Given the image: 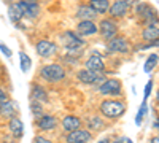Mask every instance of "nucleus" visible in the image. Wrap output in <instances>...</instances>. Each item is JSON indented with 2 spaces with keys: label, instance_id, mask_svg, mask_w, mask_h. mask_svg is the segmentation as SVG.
<instances>
[{
  "label": "nucleus",
  "instance_id": "1",
  "mask_svg": "<svg viewBox=\"0 0 159 143\" xmlns=\"http://www.w3.org/2000/svg\"><path fill=\"white\" fill-rule=\"evenodd\" d=\"M61 42L65 46V49H67V54H70V56L72 54H78V51H81L84 48V45H86L84 40H81L75 32H70V30L64 32L61 35Z\"/></svg>",
  "mask_w": 159,
  "mask_h": 143
},
{
  "label": "nucleus",
  "instance_id": "2",
  "mask_svg": "<svg viewBox=\"0 0 159 143\" xmlns=\"http://www.w3.org/2000/svg\"><path fill=\"white\" fill-rule=\"evenodd\" d=\"M40 76H42L45 81L57 83V81H62L65 78V70H64L62 65H59V64H49V65H45V67L40 69Z\"/></svg>",
  "mask_w": 159,
  "mask_h": 143
},
{
  "label": "nucleus",
  "instance_id": "3",
  "mask_svg": "<svg viewBox=\"0 0 159 143\" xmlns=\"http://www.w3.org/2000/svg\"><path fill=\"white\" fill-rule=\"evenodd\" d=\"M126 107H124V103L123 102H119V100H103L100 103V111L103 116H107V118H119L123 113H124Z\"/></svg>",
  "mask_w": 159,
  "mask_h": 143
},
{
  "label": "nucleus",
  "instance_id": "4",
  "mask_svg": "<svg viewBox=\"0 0 159 143\" xmlns=\"http://www.w3.org/2000/svg\"><path fill=\"white\" fill-rule=\"evenodd\" d=\"M99 92L103 94V96H119L121 94V83L118 80H115V78L105 80L99 87Z\"/></svg>",
  "mask_w": 159,
  "mask_h": 143
},
{
  "label": "nucleus",
  "instance_id": "5",
  "mask_svg": "<svg viewBox=\"0 0 159 143\" xmlns=\"http://www.w3.org/2000/svg\"><path fill=\"white\" fill-rule=\"evenodd\" d=\"M37 53L42 57H51L57 53V45L51 40H40L35 46Z\"/></svg>",
  "mask_w": 159,
  "mask_h": 143
},
{
  "label": "nucleus",
  "instance_id": "6",
  "mask_svg": "<svg viewBox=\"0 0 159 143\" xmlns=\"http://www.w3.org/2000/svg\"><path fill=\"white\" fill-rule=\"evenodd\" d=\"M99 30H100V34L105 40H113L116 32H118V25L113 19H103L99 24Z\"/></svg>",
  "mask_w": 159,
  "mask_h": 143
},
{
  "label": "nucleus",
  "instance_id": "7",
  "mask_svg": "<svg viewBox=\"0 0 159 143\" xmlns=\"http://www.w3.org/2000/svg\"><path fill=\"white\" fill-rule=\"evenodd\" d=\"M91 138H92V135L89 131H86V129H76V131H73L67 135L65 141L67 143H88V141H91Z\"/></svg>",
  "mask_w": 159,
  "mask_h": 143
},
{
  "label": "nucleus",
  "instance_id": "8",
  "mask_svg": "<svg viewBox=\"0 0 159 143\" xmlns=\"http://www.w3.org/2000/svg\"><path fill=\"white\" fill-rule=\"evenodd\" d=\"M137 15H140L142 18L147 19V22H148L150 25H154V24L157 22L156 11H154L150 5H147V3H140V5L137 7Z\"/></svg>",
  "mask_w": 159,
  "mask_h": 143
},
{
  "label": "nucleus",
  "instance_id": "9",
  "mask_svg": "<svg viewBox=\"0 0 159 143\" xmlns=\"http://www.w3.org/2000/svg\"><path fill=\"white\" fill-rule=\"evenodd\" d=\"M108 51L110 53H127L129 43L124 37H115L113 40L108 42Z\"/></svg>",
  "mask_w": 159,
  "mask_h": 143
},
{
  "label": "nucleus",
  "instance_id": "10",
  "mask_svg": "<svg viewBox=\"0 0 159 143\" xmlns=\"http://www.w3.org/2000/svg\"><path fill=\"white\" fill-rule=\"evenodd\" d=\"M76 76H78L80 81H81V83H86V84H94V83L103 81V76H102L100 73L91 72V70H80Z\"/></svg>",
  "mask_w": 159,
  "mask_h": 143
},
{
  "label": "nucleus",
  "instance_id": "11",
  "mask_svg": "<svg viewBox=\"0 0 159 143\" xmlns=\"http://www.w3.org/2000/svg\"><path fill=\"white\" fill-rule=\"evenodd\" d=\"M19 7L22 10V15L29 19H35L40 15V7L37 2H19Z\"/></svg>",
  "mask_w": 159,
  "mask_h": 143
},
{
  "label": "nucleus",
  "instance_id": "12",
  "mask_svg": "<svg viewBox=\"0 0 159 143\" xmlns=\"http://www.w3.org/2000/svg\"><path fill=\"white\" fill-rule=\"evenodd\" d=\"M84 65H86V70L96 72V73H100L105 69V64H103V60H102V57L99 54H92L91 57H88L86 62H84Z\"/></svg>",
  "mask_w": 159,
  "mask_h": 143
},
{
  "label": "nucleus",
  "instance_id": "13",
  "mask_svg": "<svg viewBox=\"0 0 159 143\" xmlns=\"http://www.w3.org/2000/svg\"><path fill=\"white\" fill-rule=\"evenodd\" d=\"M127 10H129V2L118 0L113 5H110V15L113 18H124L127 15Z\"/></svg>",
  "mask_w": 159,
  "mask_h": 143
},
{
  "label": "nucleus",
  "instance_id": "14",
  "mask_svg": "<svg viewBox=\"0 0 159 143\" xmlns=\"http://www.w3.org/2000/svg\"><path fill=\"white\" fill-rule=\"evenodd\" d=\"M35 124H37L38 129H42V131H52L57 124V119L51 114H43L38 121H35Z\"/></svg>",
  "mask_w": 159,
  "mask_h": 143
},
{
  "label": "nucleus",
  "instance_id": "15",
  "mask_svg": "<svg viewBox=\"0 0 159 143\" xmlns=\"http://www.w3.org/2000/svg\"><path fill=\"white\" fill-rule=\"evenodd\" d=\"M0 114L5 116V118H16V114H18V107H16V103L13 102V100H7L5 103H2L0 105Z\"/></svg>",
  "mask_w": 159,
  "mask_h": 143
},
{
  "label": "nucleus",
  "instance_id": "16",
  "mask_svg": "<svg viewBox=\"0 0 159 143\" xmlns=\"http://www.w3.org/2000/svg\"><path fill=\"white\" fill-rule=\"evenodd\" d=\"M76 29L81 35H94L99 30V25H96V22L92 21H80Z\"/></svg>",
  "mask_w": 159,
  "mask_h": 143
},
{
  "label": "nucleus",
  "instance_id": "17",
  "mask_svg": "<svg viewBox=\"0 0 159 143\" xmlns=\"http://www.w3.org/2000/svg\"><path fill=\"white\" fill-rule=\"evenodd\" d=\"M76 16L81 21H92V19H96L97 13L91 5H81L78 8V11H76Z\"/></svg>",
  "mask_w": 159,
  "mask_h": 143
},
{
  "label": "nucleus",
  "instance_id": "18",
  "mask_svg": "<svg viewBox=\"0 0 159 143\" xmlns=\"http://www.w3.org/2000/svg\"><path fill=\"white\" fill-rule=\"evenodd\" d=\"M80 124H81V121H80V118H76V116H65V118L62 119V127H64V131H67L69 134L76 131V129H80Z\"/></svg>",
  "mask_w": 159,
  "mask_h": 143
},
{
  "label": "nucleus",
  "instance_id": "19",
  "mask_svg": "<svg viewBox=\"0 0 159 143\" xmlns=\"http://www.w3.org/2000/svg\"><path fill=\"white\" fill-rule=\"evenodd\" d=\"M30 97L35 102H46L48 100L46 91L42 86H38V84H32V87H30Z\"/></svg>",
  "mask_w": 159,
  "mask_h": 143
},
{
  "label": "nucleus",
  "instance_id": "20",
  "mask_svg": "<svg viewBox=\"0 0 159 143\" xmlns=\"http://www.w3.org/2000/svg\"><path fill=\"white\" fill-rule=\"evenodd\" d=\"M8 127H10V132L15 135L16 138L22 137V134H24V124H22V121H21L19 118H13V119H10Z\"/></svg>",
  "mask_w": 159,
  "mask_h": 143
},
{
  "label": "nucleus",
  "instance_id": "21",
  "mask_svg": "<svg viewBox=\"0 0 159 143\" xmlns=\"http://www.w3.org/2000/svg\"><path fill=\"white\" fill-rule=\"evenodd\" d=\"M142 37H143V40H147V42H153V40H157L159 38V25H147L145 27V30L142 32Z\"/></svg>",
  "mask_w": 159,
  "mask_h": 143
},
{
  "label": "nucleus",
  "instance_id": "22",
  "mask_svg": "<svg viewBox=\"0 0 159 143\" xmlns=\"http://www.w3.org/2000/svg\"><path fill=\"white\" fill-rule=\"evenodd\" d=\"M8 16H10V19H11L13 22H19V21L24 18V15H22V10H21L19 3H13V5H10Z\"/></svg>",
  "mask_w": 159,
  "mask_h": 143
},
{
  "label": "nucleus",
  "instance_id": "23",
  "mask_svg": "<svg viewBox=\"0 0 159 143\" xmlns=\"http://www.w3.org/2000/svg\"><path fill=\"white\" fill-rule=\"evenodd\" d=\"M91 7L96 10V13H100V15H102V13L110 10V2H108V0H92Z\"/></svg>",
  "mask_w": 159,
  "mask_h": 143
},
{
  "label": "nucleus",
  "instance_id": "24",
  "mask_svg": "<svg viewBox=\"0 0 159 143\" xmlns=\"http://www.w3.org/2000/svg\"><path fill=\"white\" fill-rule=\"evenodd\" d=\"M30 111H32V116L35 118V121H38V119L45 114V113H43V107H42V103H40V102H35V100H32V102H30Z\"/></svg>",
  "mask_w": 159,
  "mask_h": 143
},
{
  "label": "nucleus",
  "instance_id": "25",
  "mask_svg": "<svg viewBox=\"0 0 159 143\" xmlns=\"http://www.w3.org/2000/svg\"><path fill=\"white\" fill-rule=\"evenodd\" d=\"M157 60H159V56L157 54H150V57L145 60V65H143V70L147 72V73H150L154 67H156V64H157Z\"/></svg>",
  "mask_w": 159,
  "mask_h": 143
},
{
  "label": "nucleus",
  "instance_id": "26",
  "mask_svg": "<svg viewBox=\"0 0 159 143\" xmlns=\"http://www.w3.org/2000/svg\"><path fill=\"white\" fill-rule=\"evenodd\" d=\"M19 60H21V70L24 72V73H27L29 72V69H30V65H32V60H30V57L25 54V53H19Z\"/></svg>",
  "mask_w": 159,
  "mask_h": 143
},
{
  "label": "nucleus",
  "instance_id": "27",
  "mask_svg": "<svg viewBox=\"0 0 159 143\" xmlns=\"http://www.w3.org/2000/svg\"><path fill=\"white\" fill-rule=\"evenodd\" d=\"M147 111H148L147 100H143L142 105H140V110H139V113H137V118H135V124H137V126L142 124V121H143V118H145V114H147Z\"/></svg>",
  "mask_w": 159,
  "mask_h": 143
},
{
  "label": "nucleus",
  "instance_id": "28",
  "mask_svg": "<svg viewBox=\"0 0 159 143\" xmlns=\"http://www.w3.org/2000/svg\"><path fill=\"white\" fill-rule=\"evenodd\" d=\"M88 126H89V129H100L103 126V123H102L100 118H97V116H91L88 119Z\"/></svg>",
  "mask_w": 159,
  "mask_h": 143
},
{
  "label": "nucleus",
  "instance_id": "29",
  "mask_svg": "<svg viewBox=\"0 0 159 143\" xmlns=\"http://www.w3.org/2000/svg\"><path fill=\"white\" fill-rule=\"evenodd\" d=\"M151 87H153V81L150 80V81L147 83V86H145V92H143V100H147V99L150 97V94H151Z\"/></svg>",
  "mask_w": 159,
  "mask_h": 143
},
{
  "label": "nucleus",
  "instance_id": "30",
  "mask_svg": "<svg viewBox=\"0 0 159 143\" xmlns=\"http://www.w3.org/2000/svg\"><path fill=\"white\" fill-rule=\"evenodd\" d=\"M32 143H52V141H51V140H48V138H45V137H40V135H38V137H35V138H34V141H32Z\"/></svg>",
  "mask_w": 159,
  "mask_h": 143
},
{
  "label": "nucleus",
  "instance_id": "31",
  "mask_svg": "<svg viewBox=\"0 0 159 143\" xmlns=\"http://www.w3.org/2000/svg\"><path fill=\"white\" fill-rule=\"evenodd\" d=\"M8 100V96H7V92H5V91L2 89V87H0V105H2V103H5Z\"/></svg>",
  "mask_w": 159,
  "mask_h": 143
},
{
  "label": "nucleus",
  "instance_id": "32",
  "mask_svg": "<svg viewBox=\"0 0 159 143\" xmlns=\"http://www.w3.org/2000/svg\"><path fill=\"white\" fill-rule=\"evenodd\" d=\"M0 49H2V53H3L7 57H10V56H11V51H10V48H7L3 43H0Z\"/></svg>",
  "mask_w": 159,
  "mask_h": 143
},
{
  "label": "nucleus",
  "instance_id": "33",
  "mask_svg": "<svg viewBox=\"0 0 159 143\" xmlns=\"http://www.w3.org/2000/svg\"><path fill=\"white\" fill-rule=\"evenodd\" d=\"M119 143H132V140L127 137H123V138H119Z\"/></svg>",
  "mask_w": 159,
  "mask_h": 143
},
{
  "label": "nucleus",
  "instance_id": "34",
  "mask_svg": "<svg viewBox=\"0 0 159 143\" xmlns=\"http://www.w3.org/2000/svg\"><path fill=\"white\" fill-rule=\"evenodd\" d=\"M150 143H159V134H157V135H156V137H153V138H151V141H150Z\"/></svg>",
  "mask_w": 159,
  "mask_h": 143
},
{
  "label": "nucleus",
  "instance_id": "35",
  "mask_svg": "<svg viewBox=\"0 0 159 143\" xmlns=\"http://www.w3.org/2000/svg\"><path fill=\"white\" fill-rule=\"evenodd\" d=\"M153 127H154V129H159V119H156V121L153 123Z\"/></svg>",
  "mask_w": 159,
  "mask_h": 143
},
{
  "label": "nucleus",
  "instance_id": "36",
  "mask_svg": "<svg viewBox=\"0 0 159 143\" xmlns=\"http://www.w3.org/2000/svg\"><path fill=\"white\" fill-rule=\"evenodd\" d=\"M99 143H110V140H108V138H102Z\"/></svg>",
  "mask_w": 159,
  "mask_h": 143
},
{
  "label": "nucleus",
  "instance_id": "37",
  "mask_svg": "<svg viewBox=\"0 0 159 143\" xmlns=\"http://www.w3.org/2000/svg\"><path fill=\"white\" fill-rule=\"evenodd\" d=\"M157 102H159V91H157Z\"/></svg>",
  "mask_w": 159,
  "mask_h": 143
},
{
  "label": "nucleus",
  "instance_id": "38",
  "mask_svg": "<svg viewBox=\"0 0 159 143\" xmlns=\"http://www.w3.org/2000/svg\"><path fill=\"white\" fill-rule=\"evenodd\" d=\"M113 143H119V140H118V141H113Z\"/></svg>",
  "mask_w": 159,
  "mask_h": 143
}]
</instances>
